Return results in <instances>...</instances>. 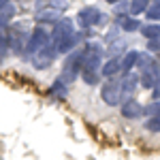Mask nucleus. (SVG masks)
Wrapping results in <instances>:
<instances>
[{
    "mask_svg": "<svg viewBox=\"0 0 160 160\" xmlns=\"http://www.w3.org/2000/svg\"><path fill=\"white\" fill-rule=\"evenodd\" d=\"M75 34V24L66 17H60L56 24H53V30H51V38H62V37H71Z\"/></svg>",
    "mask_w": 160,
    "mask_h": 160,
    "instance_id": "8",
    "label": "nucleus"
},
{
    "mask_svg": "<svg viewBox=\"0 0 160 160\" xmlns=\"http://www.w3.org/2000/svg\"><path fill=\"white\" fill-rule=\"evenodd\" d=\"M152 0H132L130 2V13L132 15H139V13H145V9L149 7Z\"/></svg>",
    "mask_w": 160,
    "mask_h": 160,
    "instance_id": "21",
    "label": "nucleus"
},
{
    "mask_svg": "<svg viewBox=\"0 0 160 160\" xmlns=\"http://www.w3.org/2000/svg\"><path fill=\"white\" fill-rule=\"evenodd\" d=\"M9 51V37H7V30H0V60L7 56Z\"/></svg>",
    "mask_w": 160,
    "mask_h": 160,
    "instance_id": "23",
    "label": "nucleus"
},
{
    "mask_svg": "<svg viewBox=\"0 0 160 160\" xmlns=\"http://www.w3.org/2000/svg\"><path fill=\"white\" fill-rule=\"evenodd\" d=\"M41 7H49V9H56V11H64L66 9V0H47V2H43Z\"/></svg>",
    "mask_w": 160,
    "mask_h": 160,
    "instance_id": "24",
    "label": "nucleus"
},
{
    "mask_svg": "<svg viewBox=\"0 0 160 160\" xmlns=\"http://www.w3.org/2000/svg\"><path fill=\"white\" fill-rule=\"evenodd\" d=\"M77 22L81 28H92L100 22V11L96 7H83L81 11L77 13Z\"/></svg>",
    "mask_w": 160,
    "mask_h": 160,
    "instance_id": "6",
    "label": "nucleus"
},
{
    "mask_svg": "<svg viewBox=\"0 0 160 160\" xmlns=\"http://www.w3.org/2000/svg\"><path fill=\"white\" fill-rule=\"evenodd\" d=\"M47 92H49V96H53V98H64V96H66V83H62L60 79H56L49 86Z\"/></svg>",
    "mask_w": 160,
    "mask_h": 160,
    "instance_id": "18",
    "label": "nucleus"
},
{
    "mask_svg": "<svg viewBox=\"0 0 160 160\" xmlns=\"http://www.w3.org/2000/svg\"><path fill=\"white\" fill-rule=\"evenodd\" d=\"M137 60H139V51H135V49L126 51V53L122 56V60H120V66H122V71L130 73V68H132V66H137Z\"/></svg>",
    "mask_w": 160,
    "mask_h": 160,
    "instance_id": "15",
    "label": "nucleus"
},
{
    "mask_svg": "<svg viewBox=\"0 0 160 160\" xmlns=\"http://www.w3.org/2000/svg\"><path fill=\"white\" fill-rule=\"evenodd\" d=\"M9 2H11V0H0V11H2V9H4V7H7Z\"/></svg>",
    "mask_w": 160,
    "mask_h": 160,
    "instance_id": "29",
    "label": "nucleus"
},
{
    "mask_svg": "<svg viewBox=\"0 0 160 160\" xmlns=\"http://www.w3.org/2000/svg\"><path fill=\"white\" fill-rule=\"evenodd\" d=\"M60 17H62V13L56 11V9H49V7H41V9L34 13V19H37L38 26H43V24H56Z\"/></svg>",
    "mask_w": 160,
    "mask_h": 160,
    "instance_id": "9",
    "label": "nucleus"
},
{
    "mask_svg": "<svg viewBox=\"0 0 160 160\" xmlns=\"http://www.w3.org/2000/svg\"><path fill=\"white\" fill-rule=\"evenodd\" d=\"M7 37H9V49H13L15 53H24L26 45H28V26L24 22H15V24H9L7 28Z\"/></svg>",
    "mask_w": 160,
    "mask_h": 160,
    "instance_id": "1",
    "label": "nucleus"
},
{
    "mask_svg": "<svg viewBox=\"0 0 160 160\" xmlns=\"http://www.w3.org/2000/svg\"><path fill=\"white\" fill-rule=\"evenodd\" d=\"M120 58H111L109 62H105L100 66V77H107V79H113V75L120 73Z\"/></svg>",
    "mask_w": 160,
    "mask_h": 160,
    "instance_id": "12",
    "label": "nucleus"
},
{
    "mask_svg": "<svg viewBox=\"0 0 160 160\" xmlns=\"http://www.w3.org/2000/svg\"><path fill=\"white\" fill-rule=\"evenodd\" d=\"M56 49L51 47V43L47 45V47H43V49H38L30 60H32V66L37 68V71H45V68H49L51 64H53V60H56Z\"/></svg>",
    "mask_w": 160,
    "mask_h": 160,
    "instance_id": "4",
    "label": "nucleus"
},
{
    "mask_svg": "<svg viewBox=\"0 0 160 160\" xmlns=\"http://www.w3.org/2000/svg\"><path fill=\"white\" fill-rule=\"evenodd\" d=\"M137 83H139V75H135V73L124 75L122 83H120L122 94H132V92H135V88H137Z\"/></svg>",
    "mask_w": 160,
    "mask_h": 160,
    "instance_id": "13",
    "label": "nucleus"
},
{
    "mask_svg": "<svg viewBox=\"0 0 160 160\" xmlns=\"http://www.w3.org/2000/svg\"><path fill=\"white\" fill-rule=\"evenodd\" d=\"M81 60H83V51H71L68 58L64 60V66H62V73H60V79L62 83H73L77 79V75L81 71Z\"/></svg>",
    "mask_w": 160,
    "mask_h": 160,
    "instance_id": "3",
    "label": "nucleus"
},
{
    "mask_svg": "<svg viewBox=\"0 0 160 160\" xmlns=\"http://www.w3.org/2000/svg\"><path fill=\"white\" fill-rule=\"evenodd\" d=\"M122 51H124V41H115V45L111 43V47H109V56L111 58H120Z\"/></svg>",
    "mask_w": 160,
    "mask_h": 160,
    "instance_id": "25",
    "label": "nucleus"
},
{
    "mask_svg": "<svg viewBox=\"0 0 160 160\" xmlns=\"http://www.w3.org/2000/svg\"><path fill=\"white\" fill-rule=\"evenodd\" d=\"M145 128H148L149 132H160V113H158V115H152V118H148Z\"/></svg>",
    "mask_w": 160,
    "mask_h": 160,
    "instance_id": "22",
    "label": "nucleus"
},
{
    "mask_svg": "<svg viewBox=\"0 0 160 160\" xmlns=\"http://www.w3.org/2000/svg\"><path fill=\"white\" fill-rule=\"evenodd\" d=\"M158 77H160V64L156 60H152L148 66L141 71L139 81H141V86H143V88H152L154 83H156V79H158Z\"/></svg>",
    "mask_w": 160,
    "mask_h": 160,
    "instance_id": "7",
    "label": "nucleus"
},
{
    "mask_svg": "<svg viewBox=\"0 0 160 160\" xmlns=\"http://www.w3.org/2000/svg\"><path fill=\"white\" fill-rule=\"evenodd\" d=\"M81 79L86 81L88 86H96L100 81V71H81Z\"/></svg>",
    "mask_w": 160,
    "mask_h": 160,
    "instance_id": "19",
    "label": "nucleus"
},
{
    "mask_svg": "<svg viewBox=\"0 0 160 160\" xmlns=\"http://www.w3.org/2000/svg\"><path fill=\"white\" fill-rule=\"evenodd\" d=\"M77 38H79V34H77V32H75V34H71V37L51 38V47L56 49V53H68V51L77 45Z\"/></svg>",
    "mask_w": 160,
    "mask_h": 160,
    "instance_id": "10",
    "label": "nucleus"
},
{
    "mask_svg": "<svg viewBox=\"0 0 160 160\" xmlns=\"http://www.w3.org/2000/svg\"><path fill=\"white\" fill-rule=\"evenodd\" d=\"M141 30V34L152 41V38H160V24H148V26H141L139 28Z\"/></svg>",
    "mask_w": 160,
    "mask_h": 160,
    "instance_id": "17",
    "label": "nucleus"
},
{
    "mask_svg": "<svg viewBox=\"0 0 160 160\" xmlns=\"http://www.w3.org/2000/svg\"><path fill=\"white\" fill-rule=\"evenodd\" d=\"M13 17H15V4H13V2H9V4L0 11V30H4L7 26L11 24Z\"/></svg>",
    "mask_w": 160,
    "mask_h": 160,
    "instance_id": "16",
    "label": "nucleus"
},
{
    "mask_svg": "<svg viewBox=\"0 0 160 160\" xmlns=\"http://www.w3.org/2000/svg\"><path fill=\"white\" fill-rule=\"evenodd\" d=\"M107 2H111V4H113V2H120V0H107Z\"/></svg>",
    "mask_w": 160,
    "mask_h": 160,
    "instance_id": "30",
    "label": "nucleus"
},
{
    "mask_svg": "<svg viewBox=\"0 0 160 160\" xmlns=\"http://www.w3.org/2000/svg\"><path fill=\"white\" fill-rule=\"evenodd\" d=\"M122 115H124V118H128V120H137L139 115H143V107H141L135 98H128L122 105Z\"/></svg>",
    "mask_w": 160,
    "mask_h": 160,
    "instance_id": "11",
    "label": "nucleus"
},
{
    "mask_svg": "<svg viewBox=\"0 0 160 160\" xmlns=\"http://www.w3.org/2000/svg\"><path fill=\"white\" fill-rule=\"evenodd\" d=\"M148 51H160V38L148 41Z\"/></svg>",
    "mask_w": 160,
    "mask_h": 160,
    "instance_id": "27",
    "label": "nucleus"
},
{
    "mask_svg": "<svg viewBox=\"0 0 160 160\" xmlns=\"http://www.w3.org/2000/svg\"><path fill=\"white\" fill-rule=\"evenodd\" d=\"M145 15H148V19H152V22L160 19V0H154V2H149V7L145 9Z\"/></svg>",
    "mask_w": 160,
    "mask_h": 160,
    "instance_id": "20",
    "label": "nucleus"
},
{
    "mask_svg": "<svg viewBox=\"0 0 160 160\" xmlns=\"http://www.w3.org/2000/svg\"><path fill=\"white\" fill-rule=\"evenodd\" d=\"M152 96H154V100H160V77L156 79V83L152 86Z\"/></svg>",
    "mask_w": 160,
    "mask_h": 160,
    "instance_id": "28",
    "label": "nucleus"
},
{
    "mask_svg": "<svg viewBox=\"0 0 160 160\" xmlns=\"http://www.w3.org/2000/svg\"><path fill=\"white\" fill-rule=\"evenodd\" d=\"M118 24H120V28H122L124 32H137L141 28V24L137 22L135 17H130V15H120L118 17Z\"/></svg>",
    "mask_w": 160,
    "mask_h": 160,
    "instance_id": "14",
    "label": "nucleus"
},
{
    "mask_svg": "<svg viewBox=\"0 0 160 160\" xmlns=\"http://www.w3.org/2000/svg\"><path fill=\"white\" fill-rule=\"evenodd\" d=\"M49 43H51V32H47L45 26H34V28L30 30V37H28V45H26L24 56L26 58H32L38 49L47 47Z\"/></svg>",
    "mask_w": 160,
    "mask_h": 160,
    "instance_id": "2",
    "label": "nucleus"
},
{
    "mask_svg": "<svg viewBox=\"0 0 160 160\" xmlns=\"http://www.w3.org/2000/svg\"><path fill=\"white\" fill-rule=\"evenodd\" d=\"M143 113H148L149 118H152V115H158L160 113V100H154L152 105H148V107L143 109Z\"/></svg>",
    "mask_w": 160,
    "mask_h": 160,
    "instance_id": "26",
    "label": "nucleus"
},
{
    "mask_svg": "<svg viewBox=\"0 0 160 160\" xmlns=\"http://www.w3.org/2000/svg\"><path fill=\"white\" fill-rule=\"evenodd\" d=\"M158 64H160V62H158Z\"/></svg>",
    "mask_w": 160,
    "mask_h": 160,
    "instance_id": "31",
    "label": "nucleus"
},
{
    "mask_svg": "<svg viewBox=\"0 0 160 160\" xmlns=\"http://www.w3.org/2000/svg\"><path fill=\"white\" fill-rule=\"evenodd\" d=\"M100 96H102V100H105L109 107L120 105V100H122V90H120V83H115V81H107L105 86L100 88Z\"/></svg>",
    "mask_w": 160,
    "mask_h": 160,
    "instance_id": "5",
    "label": "nucleus"
}]
</instances>
